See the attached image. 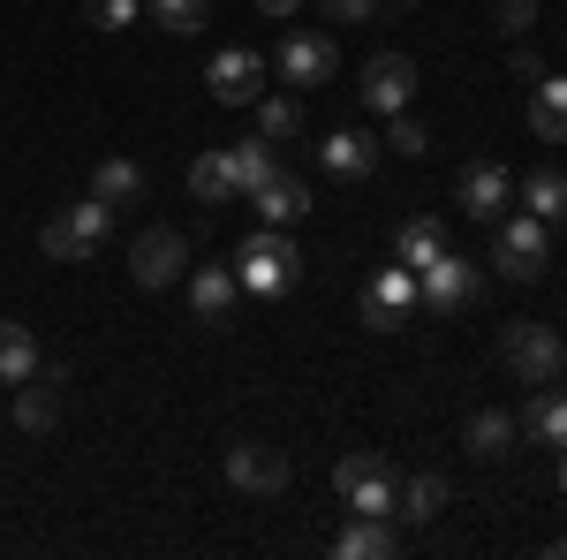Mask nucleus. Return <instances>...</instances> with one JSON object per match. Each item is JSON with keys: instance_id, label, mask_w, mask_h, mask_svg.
<instances>
[{"instance_id": "obj_18", "label": "nucleus", "mask_w": 567, "mask_h": 560, "mask_svg": "<svg viewBox=\"0 0 567 560\" xmlns=\"http://www.w3.org/2000/svg\"><path fill=\"white\" fill-rule=\"evenodd\" d=\"M379 152H386L379 136H363V130H333L326 144H318V167L341 174V182H363V174L379 167Z\"/></svg>"}, {"instance_id": "obj_16", "label": "nucleus", "mask_w": 567, "mask_h": 560, "mask_svg": "<svg viewBox=\"0 0 567 560\" xmlns=\"http://www.w3.org/2000/svg\"><path fill=\"white\" fill-rule=\"evenodd\" d=\"M61 409H69V387H61V371H31V379L16 387V425L31 431V439L61 425Z\"/></svg>"}, {"instance_id": "obj_21", "label": "nucleus", "mask_w": 567, "mask_h": 560, "mask_svg": "<svg viewBox=\"0 0 567 560\" xmlns=\"http://www.w3.org/2000/svg\"><path fill=\"white\" fill-rule=\"evenodd\" d=\"M439 251H446V227H439L432 213H424V220H401V227H393V265L424 273V265H432Z\"/></svg>"}, {"instance_id": "obj_11", "label": "nucleus", "mask_w": 567, "mask_h": 560, "mask_svg": "<svg viewBox=\"0 0 567 560\" xmlns=\"http://www.w3.org/2000/svg\"><path fill=\"white\" fill-rule=\"evenodd\" d=\"M409 310H416V273H409V265H386V273L363 288V326L401 334V326H409Z\"/></svg>"}, {"instance_id": "obj_31", "label": "nucleus", "mask_w": 567, "mask_h": 560, "mask_svg": "<svg viewBox=\"0 0 567 560\" xmlns=\"http://www.w3.org/2000/svg\"><path fill=\"white\" fill-rule=\"evenodd\" d=\"M386 152H401V160H424V152H432V130H424V122L401 106V114H393V130H386Z\"/></svg>"}, {"instance_id": "obj_34", "label": "nucleus", "mask_w": 567, "mask_h": 560, "mask_svg": "<svg viewBox=\"0 0 567 560\" xmlns=\"http://www.w3.org/2000/svg\"><path fill=\"white\" fill-rule=\"evenodd\" d=\"M318 8H326L333 23H371V16H379V0H318Z\"/></svg>"}, {"instance_id": "obj_9", "label": "nucleus", "mask_w": 567, "mask_h": 560, "mask_svg": "<svg viewBox=\"0 0 567 560\" xmlns=\"http://www.w3.org/2000/svg\"><path fill=\"white\" fill-rule=\"evenodd\" d=\"M182 265H189V243H182V227H144L130 243V273L136 288H175Z\"/></svg>"}, {"instance_id": "obj_6", "label": "nucleus", "mask_w": 567, "mask_h": 560, "mask_svg": "<svg viewBox=\"0 0 567 560\" xmlns=\"http://www.w3.org/2000/svg\"><path fill=\"white\" fill-rule=\"evenodd\" d=\"M333 69H341V45L326 39V31H288V39H280V53H272V77H280L288 91L333 84Z\"/></svg>"}, {"instance_id": "obj_36", "label": "nucleus", "mask_w": 567, "mask_h": 560, "mask_svg": "<svg viewBox=\"0 0 567 560\" xmlns=\"http://www.w3.org/2000/svg\"><path fill=\"white\" fill-rule=\"evenodd\" d=\"M401 8H416V0H401Z\"/></svg>"}, {"instance_id": "obj_12", "label": "nucleus", "mask_w": 567, "mask_h": 560, "mask_svg": "<svg viewBox=\"0 0 567 560\" xmlns=\"http://www.w3.org/2000/svg\"><path fill=\"white\" fill-rule=\"evenodd\" d=\"M205 84H213L219 106H258V91H265V61L250 53V45H227V53H213Z\"/></svg>"}, {"instance_id": "obj_5", "label": "nucleus", "mask_w": 567, "mask_h": 560, "mask_svg": "<svg viewBox=\"0 0 567 560\" xmlns=\"http://www.w3.org/2000/svg\"><path fill=\"white\" fill-rule=\"evenodd\" d=\"M477 288H484V265L454 258V251H439V258L416 273V303H424L432 318H462V310L477 303Z\"/></svg>"}, {"instance_id": "obj_19", "label": "nucleus", "mask_w": 567, "mask_h": 560, "mask_svg": "<svg viewBox=\"0 0 567 560\" xmlns=\"http://www.w3.org/2000/svg\"><path fill=\"white\" fill-rule=\"evenodd\" d=\"M333 553L341 560H393L401 553V530H393L386 516H355L341 538H333Z\"/></svg>"}, {"instance_id": "obj_13", "label": "nucleus", "mask_w": 567, "mask_h": 560, "mask_svg": "<svg viewBox=\"0 0 567 560\" xmlns=\"http://www.w3.org/2000/svg\"><path fill=\"white\" fill-rule=\"evenodd\" d=\"M507 190L515 182H507V167H492V160H470V167L454 174V205L470 220H499L507 213Z\"/></svg>"}, {"instance_id": "obj_33", "label": "nucleus", "mask_w": 567, "mask_h": 560, "mask_svg": "<svg viewBox=\"0 0 567 560\" xmlns=\"http://www.w3.org/2000/svg\"><path fill=\"white\" fill-rule=\"evenodd\" d=\"M492 23H499L507 39H523L529 23H537V0H499V8H492Z\"/></svg>"}, {"instance_id": "obj_26", "label": "nucleus", "mask_w": 567, "mask_h": 560, "mask_svg": "<svg viewBox=\"0 0 567 560\" xmlns=\"http://www.w3.org/2000/svg\"><path fill=\"white\" fill-rule=\"evenodd\" d=\"M91 197H99V205H136V197H144V167H136V160H99Z\"/></svg>"}, {"instance_id": "obj_28", "label": "nucleus", "mask_w": 567, "mask_h": 560, "mask_svg": "<svg viewBox=\"0 0 567 560\" xmlns=\"http://www.w3.org/2000/svg\"><path fill=\"white\" fill-rule=\"evenodd\" d=\"M462 439H470V455H515V439H523V431H515L507 409H477V417L462 425Z\"/></svg>"}, {"instance_id": "obj_23", "label": "nucleus", "mask_w": 567, "mask_h": 560, "mask_svg": "<svg viewBox=\"0 0 567 560\" xmlns=\"http://www.w3.org/2000/svg\"><path fill=\"white\" fill-rule=\"evenodd\" d=\"M258 136L296 144L303 136V91H258Z\"/></svg>"}, {"instance_id": "obj_30", "label": "nucleus", "mask_w": 567, "mask_h": 560, "mask_svg": "<svg viewBox=\"0 0 567 560\" xmlns=\"http://www.w3.org/2000/svg\"><path fill=\"white\" fill-rule=\"evenodd\" d=\"M144 16H152L159 31L189 39V31H205V23H213V0H144Z\"/></svg>"}, {"instance_id": "obj_32", "label": "nucleus", "mask_w": 567, "mask_h": 560, "mask_svg": "<svg viewBox=\"0 0 567 560\" xmlns=\"http://www.w3.org/2000/svg\"><path fill=\"white\" fill-rule=\"evenodd\" d=\"M136 8H144V0H84V16L99 23V31H122V23H136Z\"/></svg>"}, {"instance_id": "obj_24", "label": "nucleus", "mask_w": 567, "mask_h": 560, "mask_svg": "<svg viewBox=\"0 0 567 560\" xmlns=\"http://www.w3.org/2000/svg\"><path fill=\"white\" fill-rule=\"evenodd\" d=\"M31 371H39V334L16 326V318H0V387H23Z\"/></svg>"}, {"instance_id": "obj_17", "label": "nucleus", "mask_w": 567, "mask_h": 560, "mask_svg": "<svg viewBox=\"0 0 567 560\" xmlns=\"http://www.w3.org/2000/svg\"><path fill=\"white\" fill-rule=\"evenodd\" d=\"M250 205H258V220L265 227H296V220L310 213V182L303 174H272V182H258V190H250Z\"/></svg>"}, {"instance_id": "obj_29", "label": "nucleus", "mask_w": 567, "mask_h": 560, "mask_svg": "<svg viewBox=\"0 0 567 560\" xmlns=\"http://www.w3.org/2000/svg\"><path fill=\"white\" fill-rule=\"evenodd\" d=\"M523 205H529L537 220H545V227H553V220H567V174H560V167L523 174Z\"/></svg>"}, {"instance_id": "obj_25", "label": "nucleus", "mask_w": 567, "mask_h": 560, "mask_svg": "<svg viewBox=\"0 0 567 560\" xmlns=\"http://www.w3.org/2000/svg\"><path fill=\"white\" fill-rule=\"evenodd\" d=\"M227 167H235V190L250 197L258 182H272V174H280V160H272V136H243V144H227Z\"/></svg>"}, {"instance_id": "obj_1", "label": "nucleus", "mask_w": 567, "mask_h": 560, "mask_svg": "<svg viewBox=\"0 0 567 560\" xmlns=\"http://www.w3.org/2000/svg\"><path fill=\"white\" fill-rule=\"evenodd\" d=\"M106 235H114V205L84 197V205H61V213L39 227V251L53 265H91L99 251H106Z\"/></svg>"}, {"instance_id": "obj_7", "label": "nucleus", "mask_w": 567, "mask_h": 560, "mask_svg": "<svg viewBox=\"0 0 567 560\" xmlns=\"http://www.w3.org/2000/svg\"><path fill=\"white\" fill-rule=\"evenodd\" d=\"M492 265H499V281H515V288H529V281H545V265H553V243H545V220L523 213L499 227V243H492Z\"/></svg>"}, {"instance_id": "obj_35", "label": "nucleus", "mask_w": 567, "mask_h": 560, "mask_svg": "<svg viewBox=\"0 0 567 560\" xmlns=\"http://www.w3.org/2000/svg\"><path fill=\"white\" fill-rule=\"evenodd\" d=\"M296 8H303V0H258V16H272V23H288Z\"/></svg>"}, {"instance_id": "obj_2", "label": "nucleus", "mask_w": 567, "mask_h": 560, "mask_svg": "<svg viewBox=\"0 0 567 560\" xmlns=\"http://www.w3.org/2000/svg\"><path fill=\"white\" fill-rule=\"evenodd\" d=\"M296 273H303V251L288 243V227H258V235H243V251H235V281H243V296H288Z\"/></svg>"}, {"instance_id": "obj_14", "label": "nucleus", "mask_w": 567, "mask_h": 560, "mask_svg": "<svg viewBox=\"0 0 567 560\" xmlns=\"http://www.w3.org/2000/svg\"><path fill=\"white\" fill-rule=\"evenodd\" d=\"M515 431H523L529 447H560V455H567V387H560V379H553V387H529Z\"/></svg>"}, {"instance_id": "obj_3", "label": "nucleus", "mask_w": 567, "mask_h": 560, "mask_svg": "<svg viewBox=\"0 0 567 560\" xmlns=\"http://www.w3.org/2000/svg\"><path fill=\"white\" fill-rule=\"evenodd\" d=\"M499 364H507L523 387H553L567 371V348L545 318H507V326H499Z\"/></svg>"}, {"instance_id": "obj_15", "label": "nucleus", "mask_w": 567, "mask_h": 560, "mask_svg": "<svg viewBox=\"0 0 567 560\" xmlns=\"http://www.w3.org/2000/svg\"><path fill=\"white\" fill-rule=\"evenodd\" d=\"M235 303H243L235 265H197V273H189V310H197V326H227Z\"/></svg>"}, {"instance_id": "obj_4", "label": "nucleus", "mask_w": 567, "mask_h": 560, "mask_svg": "<svg viewBox=\"0 0 567 560\" xmlns=\"http://www.w3.org/2000/svg\"><path fill=\"white\" fill-rule=\"evenodd\" d=\"M333 492L349 500L355 516H393V508H401V477H393V462L379 455V447L341 455V462H333Z\"/></svg>"}, {"instance_id": "obj_27", "label": "nucleus", "mask_w": 567, "mask_h": 560, "mask_svg": "<svg viewBox=\"0 0 567 560\" xmlns=\"http://www.w3.org/2000/svg\"><path fill=\"white\" fill-rule=\"evenodd\" d=\"M446 492H454V485H446L439 470H416V477H401V508H393V516H409V522H432L439 508H446Z\"/></svg>"}, {"instance_id": "obj_22", "label": "nucleus", "mask_w": 567, "mask_h": 560, "mask_svg": "<svg viewBox=\"0 0 567 560\" xmlns=\"http://www.w3.org/2000/svg\"><path fill=\"white\" fill-rule=\"evenodd\" d=\"M189 197H197V205H235V197H243V190H235V167H227V144L189 160Z\"/></svg>"}, {"instance_id": "obj_8", "label": "nucleus", "mask_w": 567, "mask_h": 560, "mask_svg": "<svg viewBox=\"0 0 567 560\" xmlns=\"http://www.w3.org/2000/svg\"><path fill=\"white\" fill-rule=\"evenodd\" d=\"M288 455H280V447H265V439H235V447H227V485H235V492H258V500H280V492H288Z\"/></svg>"}, {"instance_id": "obj_20", "label": "nucleus", "mask_w": 567, "mask_h": 560, "mask_svg": "<svg viewBox=\"0 0 567 560\" xmlns=\"http://www.w3.org/2000/svg\"><path fill=\"white\" fill-rule=\"evenodd\" d=\"M529 130H537V144H567V77H537V91H529Z\"/></svg>"}, {"instance_id": "obj_10", "label": "nucleus", "mask_w": 567, "mask_h": 560, "mask_svg": "<svg viewBox=\"0 0 567 560\" xmlns=\"http://www.w3.org/2000/svg\"><path fill=\"white\" fill-rule=\"evenodd\" d=\"M355 91H363V106H371V114H401V106H409V91H416V61H409V53H371Z\"/></svg>"}]
</instances>
